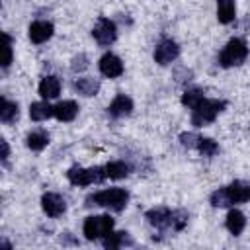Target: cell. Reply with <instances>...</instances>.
Instances as JSON below:
<instances>
[{
	"mask_svg": "<svg viewBox=\"0 0 250 250\" xmlns=\"http://www.w3.org/2000/svg\"><path fill=\"white\" fill-rule=\"evenodd\" d=\"M146 221L156 227V229H172V230H182L188 223V213L184 211H170L166 207H156L146 211Z\"/></svg>",
	"mask_w": 250,
	"mask_h": 250,
	"instance_id": "cell-1",
	"label": "cell"
},
{
	"mask_svg": "<svg viewBox=\"0 0 250 250\" xmlns=\"http://www.w3.org/2000/svg\"><path fill=\"white\" fill-rule=\"evenodd\" d=\"M227 102L223 100H201L195 107H193V113H191V125L195 127H203L207 123H211L223 109H225Z\"/></svg>",
	"mask_w": 250,
	"mask_h": 250,
	"instance_id": "cell-2",
	"label": "cell"
},
{
	"mask_svg": "<svg viewBox=\"0 0 250 250\" xmlns=\"http://www.w3.org/2000/svg\"><path fill=\"white\" fill-rule=\"evenodd\" d=\"M127 199H129V193L125 189H121V188L102 189V191L94 193L92 197H88V201H92L94 205L107 207V209H113V211H121L127 205Z\"/></svg>",
	"mask_w": 250,
	"mask_h": 250,
	"instance_id": "cell-3",
	"label": "cell"
},
{
	"mask_svg": "<svg viewBox=\"0 0 250 250\" xmlns=\"http://www.w3.org/2000/svg\"><path fill=\"white\" fill-rule=\"evenodd\" d=\"M68 182L72 186H90L96 182H102L105 176V166H94V168H82V166H72L68 172Z\"/></svg>",
	"mask_w": 250,
	"mask_h": 250,
	"instance_id": "cell-4",
	"label": "cell"
},
{
	"mask_svg": "<svg viewBox=\"0 0 250 250\" xmlns=\"http://www.w3.org/2000/svg\"><path fill=\"white\" fill-rule=\"evenodd\" d=\"M84 236L88 240H96V238H104L113 230V219L109 215H94L88 217L84 221Z\"/></svg>",
	"mask_w": 250,
	"mask_h": 250,
	"instance_id": "cell-5",
	"label": "cell"
},
{
	"mask_svg": "<svg viewBox=\"0 0 250 250\" xmlns=\"http://www.w3.org/2000/svg\"><path fill=\"white\" fill-rule=\"evenodd\" d=\"M246 55H248V47H246V43L242 41V39H230L229 43H227V47L223 49V53L219 55V64L221 66H225V68H229V66H236V64H240L244 59H246Z\"/></svg>",
	"mask_w": 250,
	"mask_h": 250,
	"instance_id": "cell-6",
	"label": "cell"
},
{
	"mask_svg": "<svg viewBox=\"0 0 250 250\" xmlns=\"http://www.w3.org/2000/svg\"><path fill=\"white\" fill-rule=\"evenodd\" d=\"M92 35H94V39H96L102 47H107V45H111V43L115 41V37H117L115 23H113L109 18H100L98 23H96L94 29H92Z\"/></svg>",
	"mask_w": 250,
	"mask_h": 250,
	"instance_id": "cell-7",
	"label": "cell"
},
{
	"mask_svg": "<svg viewBox=\"0 0 250 250\" xmlns=\"http://www.w3.org/2000/svg\"><path fill=\"white\" fill-rule=\"evenodd\" d=\"M178 55H180V47H178L172 39L160 41V43L156 45V49H154V61H156L158 64H170Z\"/></svg>",
	"mask_w": 250,
	"mask_h": 250,
	"instance_id": "cell-8",
	"label": "cell"
},
{
	"mask_svg": "<svg viewBox=\"0 0 250 250\" xmlns=\"http://www.w3.org/2000/svg\"><path fill=\"white\" fill-rule=\"evenodd\" d=\"M100 72L107 78H117L123 74V62L117 55L113 53H105L102 59H100Z\"/></svg>",
	"mask_w": 250,
	"mask_h": 250,
	"instance_id": "cell-9",
	"label": "cell"
},
{
	"mask_svg": "<svg viewBox=\"0 0 250 250\" xmlns=\"http://www.w3.org/2000/svg\"><path fill=\"white\" fill-rule=\"evenodd\" d=\"M41 207L47 217H59L66 209V201L59 193H43L41 197Z\"/></svg>",
	"mask_w": 250,
	"mask_h": 250,
	"instance_id": "cell-10",
	"label": "cell"
},
{
	"mask_svg": "<svg viewBox=\"0 0 250 250\" xmlns=\"http://www.w3.org/2000/svg\"><path fill=\"white\" fill-rule=\"evenodd\" d=\"M225 189H227V195H229L230 205L250 201V182L236 180V182H232L230 186H225Z\"/></svg>",
	"mask_w": 250,
	"mask_h": 250,
	"instance_id": "cell-11",
	"label": "cell"
},
{
	"mask_svg": "<svg viewBox=\"0 0 250 250\" xmlns=\"http://www.w3.org/2000/svg\"><path fill=\"white\" fill-rule=\"evenodd\" d=\"M53 35V23L51 21H33L29 25V39L33 43H45Z\"/></svg>",
	"mask_w": 250,
	"mask_h": 250,
	"instance_id": "cell-12",
	"label": "cell"
},
{
	"mask_svg": "<svg viewBox=\"0 0 250 250\" xmlns=\"http://www.w3.org/2000/svg\"><path fill=\"white\" fill-rule=\"evenodd\" d=\"M53 111L59 121H72L78 113V104L72 100H62L57 105H53Z\"/></svg>",
	"mask_w": 250,
	"mask_h": 250,
	"instance_id": "cell-13",
	"label": "cell"
},
{
	"mask_svg": "<svg viewBox=\"0 0 250 250\" xmlns=\"http://www.w3.org/2000/svg\"><path fill=\"white\" fill-rule=\"evenodd\" d=\"M131 109H133V102H131V98H127L125 94L115 96V98H113V102H111V104H109V107H107L109 115H113V117L129 115V113H131Z\"/></svg>",
	"mask_w": 250,
	"mask_h": 250,
	"instance_id": "cell-14",
	"label": "cell"
},
{
	"mask_svg": "<svg viewBox=\"0 0 250 250\" xmlns=\"http://www.w3.org/2000/svg\"><path fill=\"white\" fill-rule=\"evenodd\" d=\"M61 92V82L57 76H45L39 84V94L45 98V100H51V98H57Z\"/></svg>",
	"mask_w": 250,
	"mask_h": 250,
	"instance_id": "cell-15",
	"label": "cell"
},
{
	"mask_svg": "<svg viewBox=\"0 0 250 250\" xmlns=\"http://www.w3.org/2000/svg\"><path fill=\"white\" fill-rule=\"evenodd\" d=\"M244 227H246V219H244V213H240L238 209H232V211H229V215H227V229L230 230V234H240L242 230H244Z\"/></svg>",
	"mask_w": 250,
	"mask_h": 250,
	"instance_id": "cell-16",
	"label": "cell"
},
{
	"mask_svg": "<svg viewBox=\"0 0 250 250\" xmlns=\"http://www.w3.org/2000/svg\"><path fill=\"white\" fill-rule=\"evenodd\" d=\"M234 0H217V18L221 23H230L234 20Z\"/></svg>",
	"mask_w": 250,
	"mask_h": 250,
	"instance_id": "cell-17",
	"label": "cell"
},
{
	"mask_svg": "<svg viewBox=\"0 0 250 250\" xmlns=\"http://www.w3.org/2000/svg\"><path fill=\"white\" fill-rule=\"evenodd\" d=\"M51 115H55V111H53V105H49L47 102H35L29 105V117L33 121H43Z\"/></svg>",
	"mask_w": 250,
	"mask_h": 250,
	"instance_id": "cell-18",
	"label": "cell"
},
{
	"mask_svg": "<svg viewBox=\"0 0 250 250\" xmlns=\"http://www.w3.org/2000/svg\"><path fill=\"white\" fill-rule=\"evenodd\" d=\"M18 115H20L18 104L2 98V105H0V119H2V123H12V121L18 119Z\"/></svg>",
	"mask_w": 250,
	"mask_h": 250,
	"instance_id": "cell-19",
	"label": "cell"
},
{
	"mask_svg": "<svg viewBox=\"0 0 250 250\" xmlns=\"http://www.w3.org/2000/svg\"><path fill=\"white\" fill-rule=\"evenodd\" d=\"M131 242L133 240L129 238V232H125V230H121V232H109L107 236H104V246L109 248V250L119 248L123 244H131Z\"/></svg>",
	"mask_w": 250,
	"mask_h": 250,
	"instance_id": "cell-20",
	"label": "cell"
},
{
	"mask_svg": "<svg viewBox=\"0 0 250 250\" xmlns=\"http://www.w3.org/2000/svg\"><path fill=\"white\" fill-rule=\"evenodd\" d=\"M74 90L82 96H96L100 90V84L94 78H78L74 82Z\"/></svg>",
	"mask_w": 250,
	"mask_h": 250,
	"instance_id": "cell-21",
	"label": "cell"
},
{
	"mask_svg": "<svg viewBox=\"0 0 250 250\" xmlns=\"http://www.w3.org/2000/svg\"><path fill=\"white\" fill-rule=\"evenodd\" d=\"M27 146L31 150H43L47 145H49V135L45 131H33L27 135Z\"/></svg>",
	"mask_w": 250,
	"mask_h": 250,
	"instance_id": "cell-22",
	"label": "cell"
},
{
	"mask_svg": "<svg viewBox=\"0 0 250 250\" xmlns=\"http://www.w3.org/2000/svg\"><path fill=\"white\" fill-rule=\"evenodd\" d=\"M127 174H129V166H127L125 162H121V160H117V162H109V164L105 166V176L111 178V180L125 178Z\"/></svg>",
	"mask_w": 250,
	"mask_h": 250,
	"instance_id": "cell-23",
	"label": "cell"
},
{
	"mask_svg": "<svg viewBox=\"0 0 250 250\" xmlns=\"http://www.w3.org/2000/svg\"><path fill=\"white\" fill-rule=\"evenodd\" d=\"M201 100H203V92H201L199 88L186 90V92H184V96H182V104H184V105H188V107H191V109H193Z\"/></svg>",
	"mask_w": 250,
	"mask_h": 250,
	"instance_id": "cell-24",
	"label": "cell"
},
{
	"mask_svg": "<svg viewBox=\"0 0 250 250\" xmlns=\"http://www.w3.org/2000/svg\"><path fill=\"white\" fill-rule=\"evenodd\" d=\"M197 150L203 154V156H213L217 150H219V146H217V143L213 141V139H199V145H197Z\"/></svg>",
	"mask_w": 250,
	"mask_h": 250,
	"instance_id": "cell-25",
	"label": "cell"
},
{
	"mask_svg": "<svg viewBox=\"0 0 250 250\" xmlns=\"http://www.w3.org/2000/svg\"><path fill=\"white\" fill-rule=\"evenodd\" d=\"M2 37H4V57H2V66L6 68V66H10V62H12V37H10L8 33H2Z\"/></svg>",
	"mask_w": 250,
	"mask_h": 250,
	"instance_id": "cell-26",
	"label": "cell"
},
{
	"mask_svg": "<svg viewBox=\"0 0 250 250\" xmlns=\"http://www.w3.org/2000/svg\"><path fill=\"white\" fill-rule=\"evenodd\" d=\"M199 135H195V133H182L180 135V143L184 145V146H188V148H197V145H199Z\"/></svg>",
	"mask_w": 250,
	"mask_h": 250,
	"instance_id": "cell-27",
	"label": "cell"
},
{
	"mask_svg": "<svg viewBox=\"0 0 250 250\" xmlns=\"http://www.w3.org/2000/svg\"><path fill=\"white\" fill-rule=\"evenodd\" d=\"M86 66H88V57H86L84 53L76 55V57L72 59V62H70V68H72L74 72H80V70H84Z\"/></svg>",
	"mask_w": 250,
	"mask_h": 250,
	"instance_id": "cell-28",
	"label": "cell"
},
{
	"mask_svg": "<svg viewBox=\"0 0 250 250\" xmlns=\"http://www.w3.org/2000/svg\"><path fill=\"white\" fill-rule=\"evenodd\" d=\"M8 156H10L8 143H6V141H2V162H6V160H8Z\"/></svg>",
	"mask_w": 250,
	"mask_h": 250,
	"instance_id": "cell-29",
	"label": "cell"
}]
</instances>
